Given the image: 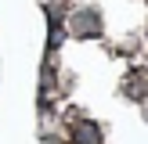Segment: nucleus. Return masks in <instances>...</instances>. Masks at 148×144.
Wrapping results in <instances>:
<instances>
[{
    "mask_svg": "<svg viewBox=\"0 0 148 144\" xmlns=\"http://www.w3.org/2000/svg\"><path fill=\"white\" fill-rule=\"evenodd\" d=\"M72 141L76 144H101V126L90 122V119H79L72 126Z\"/></svg>",
    "mask_w": 148,
    "mask_h": 144,
    "instance_id": "f03ea898",
    "label": "nucleus"
},
{
    "mask_svg": "<svg viewBox=\"0 0 148 144\" xmlns=\"http://www.w3.org/2000/svg\"><path fill=\"white\" fill-rule=\"evenodd\" d=\"M69 33L76 36V40H94V36H101V14H98V7H79V11L69 18Z\"/></svg>",
    "mask_w": 148,
    "mask_h": 144,
    "instance_id": "f257e3e1",
    "label": "nucleus"
}]
</instances>
